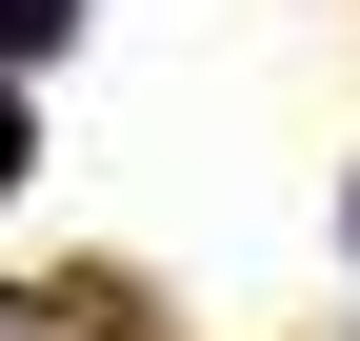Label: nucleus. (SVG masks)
Instances as JSON below:
<instances>
[{"label":"nucleus","instance_id":"obj_1","mask_svg":"<svg viewBox=\"0 0 360 341\" xmlns=\"http://www.w3.org/2000/svg\"><path fill=\"white\" fill-rule=\"evenodd\" d=\"M80 20V0H0V61H40V40H60Z\"/></svg>","mask_w":360,"mask_h":341},{"label":"nucleus","instance_id":"obj_2","mask_svg":"<svg viewBox=\"0 0 360 341\" xmlns=\"http://www.w3.org/2000/svg\"><path fill=\"white\" fill-rule=\"evenodd\" d=\"M0 181H20V120H0Z\"/></svg>","mask_w":360,"mask_h":341}]
</instances>
